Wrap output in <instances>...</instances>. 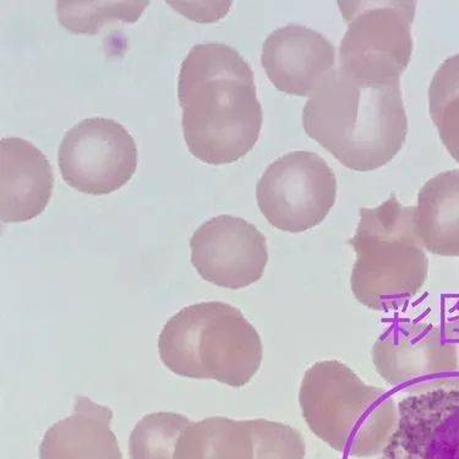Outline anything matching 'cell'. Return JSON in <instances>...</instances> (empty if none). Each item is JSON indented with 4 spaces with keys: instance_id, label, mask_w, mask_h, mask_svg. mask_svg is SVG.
Wrapping results in <instances>:
<instances>
[{
    "instance_id": "cell-5",
    "label": "cell",
    "mask_w": 459,
    "mask_h": 459,
    "mask_svg": "<svg viewBox=\"0 0 459 459\" xmlns=\"http://www.w3.org/2000/svg\"><path fill=\"white\" fill-rule=\"evenodd\" d=\"M348 244L357 255L351 293L368 309L396 310L427 283L429 260L415 226V207L402 205L396 196L361 209Z\"/></svg>"
},
{
    "instance_id": "cell-6",
    "label": "cell",
    "mask_w": 459,
    "mask_h": 459,
    "mask_svg": "<svg viewBox=\"0 0 459 459\" xmlns=\"http://www.w3.org/2000/svg\"><path fill=\"white\" fill-rule=\"evenodd\" d=\"M348 29L340 69L368 83L401 82L413 53L415 2H340Z\"/></svg>"
},
{
    "instance_id": "cell-17",
    "label": "cell",
    "mask_w": 459,
    "mask_h": 459,
    "mask_svg": "<svg viewBox=\"0 0 459 459\" xmlns=\"http://www.w3.org/2000/svg\"><path fill=\"white\" fill-rule=\"evenodd\" d=\"M429 110L446 150L459 163V55L446 59L432 78Z\"/></svg>"
},
{
    "instance_id": "cell-14",
    "label": "cell",
    "mask_w": 459,
    "mask_h": 459,
    "mask_svg": "<svg viewBox=\"0 0 459 459\" xmlns=\"http://www.w3.org/2000/svg\"><path fill=\"white\" fill-rule=\"evenodd\" d=\"M112 419L110 408L76 397L73 413L46 431L39 459H123Z\"/></svg>"
},
{
    "instance_id": "cell-13",
    "label": "cell",
    "mask_w": 459,
    "mask_h": 459,
    "mask_svg": "<svg viewBox=\"0 0 459 459\" xmlns=\"http://www.w3.org/2000/svg\"><path fill=\"white\" fill-rule=\"evenodd\" d=\"M55 187L52 164L41 150L22 137L0 142V217L22 223L41 214Z\"/></svg>"
},
{
    "instance_id": "cell-10",
    "label": "cell",
    "mask_w": 459,
    "mask_h": 459,
    "mask_svg": "<svg viewBox=\"0 0 459 459\" xmlns=\"http://www.w3.org/2000/svg\"><path fill=\"white\" fill-rule=\"evenodd\" d=\"M191 264L204 280L243 290L264 276L269 249L264 234L240 217L222 214L201 224L190 239Z\"/></svg>"
},
{
    "instance_id": "cell-8",
    "label": "cell",
    "mask_w": 459,
    "mask_h": 459,
    "mask_svg": "<svg viewBox=\"0 0 459 459\" xmlns=\"http://www.w3.org/2000/svg\"><path fill=\"white\" fill-rule=\"evenodd\" d=\"M336 199V174L307 151H294L274 160L256 186L264 219L288 233L307 232L323 223Z\"/></svg>"
},
{
    "instance_id": "cell-9",
    "label": "cell",
    "mask_w": 459,
    "mask_h": 459,
    "mask_svg": "<svg viewBox=\"0 0 459 459\" xmlns=\"http://www.w3.org/2000/svg\"><path fill=\"white\" fill-rule=\"evenodd\" d=\"M64 182L87 195H108L126 186L137 167V146L122 124L87 118L74 126L59 146Z\"/></svg>"
},
{
    "instance_id": "cell-15",
    "label": "cell",
    "mask_w": 459,
    "mask_h": 459,
    "mask_svg": "<svg viewBox=\"0 0 459 459\" xmlns=\"http://www.w3.org/2000/svg\"><path fill=\"white\" fill-rule=\"evenodd\" d=\"M419 239L429 253L459 257V169L425 183L415 207Z\"/></svg>"
},
{
    "instance_id": "cell-11",
    "label": "cell",
    "mask_w": 459,
    "mask_h": 459,
    "mask_svg": "<svg viewBox=\"0 0 459 459\" xmlns=\"http://www.w3.org/2000/svg\"><path fill=\"white\" fill-rule=\"evenodd\" d=\"M380 459H459V390L404 396Z\"/></svg>"
},
{
    "instance_id": "cell-12",
    "label": "cell",
    "mask_w": 459,
    "mask_h": 459,
    "mask_svg": "<svg viewBox=\"0 0 459 459\" xmlns=\"http://www.w3.org/2000/svg\"><path fill=\"white\" fill-rule=\"evenodd\" d=\"M261 63L277 90L311 97L336 70V49L314 30L288 25L267 37Z\"/></svg>"
},
{
    "instance_id": "cell-16",
    "label": "cell",
    "mask_w": 459,
    "mask_h": 459,
    "mask_svg": "<svg viewBox=\"0 0 459 459\" xmlns=\"http://www.w3.org/2000/svg\"><path fill=\"white\" fill-rule=\"evenodd\" d=\"M174 459H254L249 423L224 417L191 423L177 442Z\"/></svg>"
},
{
    "instance_id": "cell-18",
    "label": "cell",
    "mask_w": 459,
    "mask_h": 459,
    "mask_svg": "<svg viewBox=\"0 0 459 459\" xmlns=\"http://www.w3.org/2000/svg\"><path fill=\"white\" fill-rule=\"evenodd\" d=\"M191 423L178 413L146 415L130 435V459H174L177 442Z\"/></svg>"
},
{
    "instance_id": "cell-2",
    "label": "cell",
    "mask_w": 459,
    "mask_h": 459,
    "mask_svg": "<svg viewBox=\"0 0 459 459\" xmlns=\"http://www.w3.org/2000/svg\"><path fill=\"white\" fill-rule=\"evenodd\" d=\"M305 133L348 169L390 163L408 134L401 82L368 83L334 70L303 110Z\"/></svg>"
},
{
    "instance_id": "cell-20",
    "label": "cell",
    "mask_w": 459,
    "mask_h": 459,
    "mask_svg": "<svg viewBox=\"0 0 459 459\" xmlns=\"http://www.w3.org/2000/svg\"><path fill=\"white\" fill-rule=\"evenodd\" d=\"M249 423L254 459H305L307 446L299 431L290 425L266 419Z\"/></svg>"
},
{
    "instance_id": "cell-4",
    "label": "cell",
    "mask_w": 459,
    "mask_h": 459,
    "mask_svg": "<svg viewBox=\"0 0 459 459\" xmlns=\"http://www.w3.org/2000/svg\"><path fill=\"white\" fill-rule=\"evenodd\" d=\"M159 354L178 377L243 387L259 371L264 347L256 328L239 309L206 301L184 307L167 321Z\"/></svg>"
},
{
    "instance_id": "cell-3",
    "label": "cell",
    "mask_w": 459,
    "mask_h": 459,
    "mask_svg": "<svg viewBox=\"0 0 459 459\" xmlns=\"http://www.w3.org/2000/svg\"><path fill=\"white\" fill-rule=\"evenodd\" d=\"M299 404L315 437L355 458L381 455L400 418L388 391L368 385L336 359L317 361L305 371Z\"/></svg>"
},
{
    "instance_id": "cell-7",
    "label": "cell",
    "mask_w": 459,
    "mask_h": 459,
    "mask_svg": "<svg viewBox=\"0 0 459 459\" xmlns=\"http://www.w3.org/2000/svg\"><path fill=\"white\" fill-rule=\"evenodd\" d=\"M373 363L405 396L459 390V320L437 325L400 320L375 342Z\"/></svg>"
},
{
    "instance_id": "cell-19",
    "label": "cell",
    "mask_w": 459,
    "mask_h": 459,
    "mask_svg": "<svg viewBox=\"0 0 459 459\" xmlns=\"http://www.w3.org/2000/svg\"><path fill=\"white\" fill-rule=\"evenodd\" d=\"M150 2H56V14L64 28L74 33L96 35L112 20L136 22Z\"/></svg>"
},
{
    "instance_id": "cell-1",
    "label": "cell",
    "mask_w": 459,
    "mask_h": 459,
    "mask_svg": "<svg viewBox=\"0 0 459 459\" xmlns=\"http://www.w3.org/2000/svg\"><path fill=\"white\" fill-rule=\"evenodd\" d=\"M254 78L233 47L204 43L190 49L180 66L178 100L191 155L222 166L254 149L264 120Z\"/></svg>"
}]
</instances>
